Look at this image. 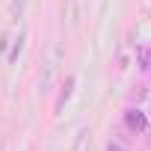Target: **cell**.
<instances>
[{"instance_id": "3", "label": "cell", "mask_w": 151, "mask_h": 151, "mask_svg": "<svg viewBox=\"0 0 151 151\" xmlns=\"http://www.w3.org/2000/svg\"><path fill=\"white\" fill-rule=\"evenodd\" d=\"M71 89H74V77H65V83H62V92H59V98H56V113L65 107V101L71 98Z\"/></svg>"}, {"instance_id": "6", "label": "cell", "mask_w": 151, "mask_h": 151, "mask_svg": "<svg viewBox=\"0 0 151 151\" xmlns=\"http://www.w3.org/2000/svg\"><path fill=\"white\" fill-rule=\"evenodd\" d=\"M107 151H127V148H124V145H116V142H110V145H107Z\"/></svg>"}, {"instance_id": "5", "label": "cell", "mask_w": 151, "mask_h": 151, "mask_svg": "<svg viewBox=\"0 0 151 151\" xmlns=\"http://www.w3.org/2000/svg\"><path fill=\"white\" fill-rule=\"evenodd\" d=\"M86 145H89V133L83 130V133L77 136V142H74V151H86Z\"/></svg>"}, {"instance_id": "1", "label": "cell", "mask_w": 151, "mask_h": 151, "mask_svg": "<svg viewBox=\"0 0 151 151\" xmlns=\"http://www.w3.org/2000/svg\"><path fill=\"white\" fill-rule=\"evenodd\" d=\"M124 124H127L133 133L148 130V119H145V113H142V110H127V113H124Z\"/></svg>"}, {"instance_id": "4", "label": "cell", "mask_w": 151, "mask_h": 151, "mask_svg": "<svg viewBox=\"0 0 151 151\" xmlns=\"http://www.w3.org/2000/svg\"><path fill=\"white\" fill-rule=\"evenodd\" d=\"M21 47H24V30L18 33V39H15V45H12V50H9V62H15V59H18Z\"/></svg>"}, {"instance_id": "2", "label": "cell", "mask_w": 151, "mask_h": 151, "mask_svg": "<svg viewBox=\"0 0 151 151\" xmlns=\"http://www.w3.org/2000/svg\"><path fill=\"white\" fill-rule=\"evenodd\" d=\"M136 62H139V68H142V71H151V42H145V45L139 47Z\"/></svg>"}]
</instances>
